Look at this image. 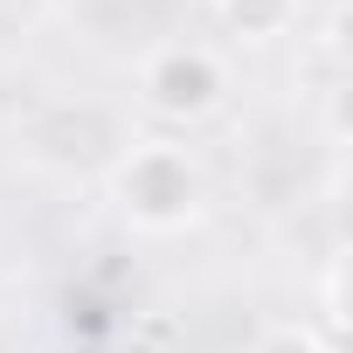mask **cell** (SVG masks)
Returning <instances> with one entry per match:
<instances>
[{"label":"cell","instance_id":"obj_1","mask_svg":"<svg viewBox=\"0 0 353 353\" xmlns=\"http://www.w3.org/2000/svg\"><path fill=\"white\" fill-rule=\"evenodd\" d=\"M111 201L132 229L145 236H181L188 222H201L208 208V173L188 145L173 139H139L118 166H111Z\"/></svg>","mask_w":353,"mask_h":353},{"label":"cell","instance_id":"obj_3","mask_svg":"<svg viewBox=\"0 0 353 353\" xmlns=\"http://www.w3.org/2000/svg\"><path fill=\"white\" fill-rule=\"evenodd\" d=\"M222 21H229V35H243V42H277V35H291V21H298V0H222Z\"/></svg>","mask_w":353,"mask_h":353},{"label":"cell","instance_id":"obj_5","mask_svg":"<svg viewBox=\"0 0 353 353\" xmlns=\"http://www.w3.org/2000/svg\"><path fill=\"white\" fill-rule=\"evenodd\" d=\"M319 291H325V332H339V263L325 270V284H319Z\"/></svg>","mask_w":353,"mask_h":353},{"label":"cell","instance_id":"obj_2","mask_svg":"<svg viewBox=\"0 0 353 353\" xmlns=\"http://www.w3.org/2000/svg\"><path fill=\"white\" fill-rule=\"evenodd\" d=\"M139 104L159 118V125H208L222 104H229V63L208 49V42H159L145 63H139Z\"/></svg>","mask_w":353,"mask_h":353},{"label":"cell","instance_id":"obj_4","mask_svg":"<svg viewBox=\"0 0 353 353\" xmlns=\"http://www.w3.org/2000/svg\"><path fill=\"white\" fill-rule=\"evenodd\" d=\"M250 353H332V339H319L312 325H270Z\"/></svg>","mask_w":353,"mask_h":353}]
</instances>
